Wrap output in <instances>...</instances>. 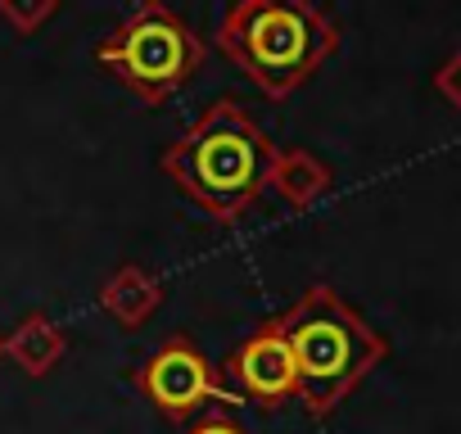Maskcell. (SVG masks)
Listing matches in <instances>:
<instances>
[{"mask_svg": "<svg viewBox=\"0 0 461 434\" xmlns=\"http://www.w3.org/2000/svg\"><path fill=\"white\" fill-rule=\"evenodd\" d=\"M272 158V136L240 100L221 95L158 154V172L212 222L230 227L258 208Z\"/></svg>", "mask_w": 461, "mask_h": 434, "instance_id": "1", "label": "cell"}, {"mask_svg": "<svg viewBox=\"0 0 461 434\" xmlns=\"http://www.w3.org/2000/svg\"><path fill=\"white\" fill-rule=\"evenodd\" d=\"M212 46L267 100H285L339 50V28L317 0H230Z\"/></svg>", "mask_w": 461, "mask_h": 434, "instance_id": "2", "label": "cell"}, {"mask_svg": "<svg viewBox=\"0 0 461 434\" xmlns=\"http://www.w3.org/2000/svg\"><path fill=\"white\" fill-rule=\"evenodd\" d=\"M294 371H299V402L308 416H330L389 353L384 335L348 308L330 285H308L281 317H276Z\"/></svg>", "mask_w": 461, "mask_h": 434, "instance_id": "3", "label": "cell"}, {"mask_svg": "<svg viewBox=\"0 0 461 434\" xmlns=\"http://www.w3.org/2000/svg\"><path fill=\"white\" fill-rule=\"evenodd\" d=\"M208 46L203 37L172 14L163 0H140V5L95 46V64L109 68L140 104H163L176 95L203 64Z\"/></svg>", "mask_w": 461, "mask_h": 434, "instance_id": "4", "label": "cell"}, {"mask_svg": "<svg viewBox=\"0 0 461 434\" xmlns=\"http://www.w3.org/2000/svg\"><path fill=\"white\" fill-rule=\"evenodd\" d=\"M136 389L167 416V420H185L194 416L203 402H245L230 389L217 366L208 362V353L190 339V335H167L140 366H136Z\"/></svg>", "mask_w": 461, "mask_h": 434, "instance_id": "5", "label": "cell"}, {"mask_svg": "<svg viewBox=\"0 0 461 434\" xmlns=\"http://www.w3.org/2000/svg\"><path fill=\"white\" fill-rule=\"evenodd\" d=\"M226 380L245 402H254L263 411H276L299 398L294 353H290L276 317H267L245 344H236V353L226 357Z\"/></svg>", "mask_w": 461, "mask_h": 434, "instance_id": "6", "label": "cell"}, {"mask_svg": "<svg viewBox=\"0 0 461 434\" xmlns=\"http://www.w3.org/2000/svg\"><path fill=\"white\" fill-rule=\"evenodd\" d=\"M163 303V281L140 267V263H122L104 285H100V312L109 321H118L122 330H140Z\"/></svg>", "mask_w": 461, "mask_h": 434, "instance_id": "7", "label": "cell"}, {"mask_svg": "<svg viewBox=\"0 0 461 434\" xmlns=\"http://www.w3.org/2000/svg\"><path fill=\"white\" fill-rule=\"evenodd\" d=\"M335 185V172L312 154V149H276L272 167H267V190L285 203V208H312L317 199H326Z\"/></svg>", "mask_w": 461, "mask_h": 434, "instance_id": "8", "label": "cell"}, {"mask_svg": "<svg viewBox=\"0 0 461 434\" xmlns=\"http://www.w3.org/2000/svg\"><path fill=\"white\" fill-rule=\"evenodd\" d=\"M64 353H68V335H64V326H59L50 312H28V317L5 335V357H10L23 375H32V380H46V375L64 362Z\"/></svg>", "mask_w": 461, "mask_h": 434, "instance_id": "9", "label": "cell"}, {"mask_svg": "<svg viewBox=\"0 0 461 434\" xmlns=\"http://www.w3.org/2000/svg\"><path fill=\"white\" fill-rule=\"evenodd\" d=\"M59 14V0H0V19H5L19 37L41 32Z\"/></svg>", "mask_w": 461, "mask_h": 434, "instance_id": "10", "label": "cell"}, {"mask_svg": "<svg viewBox=\"0 0 461 434\" xmlns=\"http://www.w3.org/2000/svg\"><path fill=\"white\" fill-rule=\"evenodd\" d=\"M434 91L461 113V50L452 55V59H443L438 64V73H434Z\"/></svg>", "mask_w": 461, "mask_h": 434, "instance_id": "11", "label": "cell"}, {"mask_svg": "<svg viewBox=\"0 0 461 434\" xmlns=\"http://www.w3.org/2000/svg\"><path fill=\"white\" fill-rule=\"evenodd\" d=\"M185 434H249V429H240L230 416H203L199 425H190Z\"/></svg>", "mask_w": 461, "mask_h": 434, "instance_id": "12", "label": "cell"}, {"mask_svg": "<svg viewBox=\"0 0 461 434\" xmlns=\"http://www.w3.org/2000/svg\"><path fill=\"white\" fill-rule=\"evenodd\" d=\"M0 362H5V335H0Z\"/></svg>", "mask_w": 461, "mask_h": 434, "instance_id": "13", "label": "cell"}]
</instances>
